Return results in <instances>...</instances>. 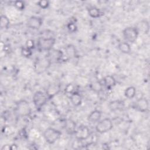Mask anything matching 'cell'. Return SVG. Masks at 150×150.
Returning <instances> with one entry per match:
<instances>
[{
	"label": "cell",
	"instance_id": "6da1fadb",
	"mask_svg": "<svg viewBox=\"0 0 150 150\" xmlns=\"http://www.w3.org/2000/svg\"><path fill=\"white\" fill-rule=\"evenodd\" d=\"M55 38L50 36H41L39 37L37 40V48L40 52H49L55 44Z\"/></svg>",
	"mask_w": 150,
	"mask_h": 150
},
{
	"label": "cell",
	"instance_id": "7a4b0ae2",
	"mask_svg": "<svg viewBox=\"0 0 150 150\" xmlns=\"http://www.w3.org/2000/svg\"><path fill=\"white\" fill-rule=\"evenodd\" d=\"M52 64V62L47 56L38 58L34 62V70L38 74H42L46 71L50 67Z\"/></svg>",
	"mask_w": 150,
	"mask_h": 150
},
{
	"label": "cell",
	"instance_id": "3957f363",
	"mask_svg": "<svg viewBox=\"0 0 150 150\" xmlns=\"http://www.w3.org/2000/svg\"><path fill=\"white\" fill-rule=\"evenodd\" d=\"M62 132L59 130L52 127L47 128L43 133L45 140L49 144L55 143L60 138Z\"/></svg>",
	"mask_w": 150,
	"mask_h": 150
},
{
	"label": "cell",
	"instance_id": "277c9868",
	"mask_svg": "<svg viewBox=\"0 0 150 150\" xmlns=\"http://www.w3.org/2000/svg\"><path fill=\"white\" fill-rule=\"evenodd\" d=\"M139 31L135 26H129L125 28L122 30V35L125 42L128 43H134L139 35Z\"/></svg>",
	"mask_w": 150,
	"mask_h": 150
},
{
	"label": "cell",
	"instance_id": "5b68a950",
	"mask_svg": "<svg viewBox=\"0 0 150 150\" xmlns=\"http://www.w3.org/2000/svg\"><path fill=\"white\" fill-rule=\"evenodd\" d=\"M113 128V123L110 118H105L97 122L95 129L100 134H104L111 131Z\"/></svg>",
	"mask_w": 150,
	"mask_h": 150
},
{
	"label": "cell",
	"instance_id": "8992f818",
	"mask_svg": "<svg viewBox=\"0 0 150 150\" xmlns=\"http://www.w3.org/2000/svg\"><path fill=\"white\" fill-rule=\"evenodd\" d=\"M48 100L49 98L46 94L41 91H36L32 97L33 104L38 110L42 108L47 103Z\"/></svg>",
	"mask_w": 150,
	"mask_h": 150
},
{
	"label": "cell",
	"instance_id": "52a82bcc",
	"mask_svg": "<svg viewBox=\"0 0 150 150\" xmlns=\"http://www.w3.org/2000/svg\"><path fill=\"white\" fill-rule=\"evenodd\" d=\"M15 112L19 117H27L31 112L30 106L26 100H21L16 104Z\"/></svg>",
	"mask_w": 150,
	"mask_h": 150
},
{
	"label": "cell",
	"instance_id": "ba28073f",
	"mask_svg": "<svg viewBox=\"0 0 150 150\" xmlns=\"http://www.w3.org/2000/svg\"><path fill=\"white\" fill-rule=\"evenodd\" d=\"M74 135L76 139L78 141L86 140L90 136V130L87 126L81 125L77 127Z\"/></svg>",
	"mask_w": 150,
	"mask_h": 150
},
{
	"label": "cell",
	"instance_id": "9c48e42d",
	"mask_svg": "<svg viewBox=\"0 0 150 150\" xmlns=\"http://www.w3.org/2000/svg\"><path fill=\"white\" fill-rule=\"evenodd\" d=\"M43 25V19L39 16H32L29 18L26 22V25L32 29H39Z\"/></svg>",
	"mask_w": 150,
	"mask_h": 150
},
{
	"label": "cell",
	"instance_id": "30bf717a",
	"mask_svg": "<svg viewBox=\"0 0 150 150\" xmlns=\"http://www.w3.org/2000/svg\"><path fill=\"white\" fill-rule=\"evenodd\" d=\"M134 107L139 112H145L149 108V101L145 97H141L136 100Z\"/></svg>",
	"mask_w": 150,
	"mask_h": 150
},
{
	"label": "cell",
	"instance_id": "8fae6325",
	"mask_svg": "<svg viewBox=\"0 0 150 150\" xmlns=\"http://www.w3.org/2000/svg\"><path fill=\"white\" fill-rule=\"evenodd\" d=\"M61 90L60 85L57 83H52L50 84L46 90V94L49 99H51L57 94H58Z\"/></svg>",
	"mask_w": 150,
	"mask_h": 150
},
{
	"label": "cell",
	"instance_id": "7c38bea8",
	"mask_svg": "<svg viewBox=\"0 0 150 150\" xmlns=\"http://www.w3.org/2000/svg\"><path fill=\"white\" fill-rule=\"evenodd\" d=\"M47 57L49 59L52 63H56L60 61L63 57V53L59 49H52L47 52Z\"/></svg>",
	"mask_w": 150,
	"mask_h": 150
},
{
	"label": "cell",
	"instance_id": "4fadbf2b",
	"mask_svg": "<svg viewBox=\"0 0 150 150\" xmlns=\"http://www.w3.org/2000/svg\"><path fill=\"white\" fill-rule=\"evenodd\" d=\"M101 81L104 87L108 90L112 89V88L116 85V80L114 77L111 75H107L104 77Z\"/></svg>",
	"mask_w": 150,
	"mask_h": 150
},
{
	"label": "cell",
	"instance_id": "5bb4252c",
	"mask_svg": "<svg viewBox=\"0 0 150 150\" xmlns=\"http://www.w3.org/2000/svg\"><path fill=\"white\" fill-rule=\"evenodd\" d=\"M102 112L98 110L92 111L87 116V120L91 123H97L101 120Z\"/></svg>",
	"mask_w": 150,
	"mask_h": 150
},
{
	"label": "cell",
	"instance_id": "9a60e30c",
	"mask_svg": "<svg viewBox=\"0 0 150 150\" xmlns=\"http://www.w3.org/2000/svg\"><path fill=\"white\" fill-rule=\"evenodd\" d=\"M64 128L67 133L69 134H74L77 128L76 124L73 120L71 119H67L64 122Z\"/></svg>",
	"mask_w": 150,
	"mask_h": 150
},
{
	"label": "cell",
	"instance_id": "2e32d148",
	"mask_svg": "<svg viewBox=\"0 0 150 150\" xmlns=\"http://www.w3.org/2000/svg\"><path fill=\"white\" fill-rule=\"evenodd\" d=\"M70 100L74 106L78 107L81 104L82 97L80 94L76 91L70 95Z\"/></svg>",
	"mask_w": 150,
	"mask_h": 150
},
{
	"label": "cell",
	"instance_id": "e0dca14e",
	"mask_svg": "<svg viewBox=\"0 0 150 150\" xmlns=\"http://www.w3.org/2000/svg\"><path fill=\"white\" fill-rule=\"evenodd\" d=\"M87 11L88 15L92 18H98L103 15L101 10L96 6H90Z\"/></svg>",
	"mask_w": 150,
	"mask_h": 150
},
{
	"label": "cell",
	"instance_id": "ac0fdd59",
	"mask_svg": "<svg viewBox=\"0 0 150 150\" xmlns=\"http://www.w3.org/2000/svg\"><path fill=\"white\" fill-rule=\"evenodd\" d=\"M118 49L124 54H129L131 52V48L129 43L125 41L120 42L118 45Z\"/></svg>",
	"mask_w": 150,
	"mask_h": 150
},
{
	"label": "cell",
	"instance_id": "d6986e66",
	"mask_svg": "<svg viewBox=\"0 0 150 150\" xmlns=\"http://www.w3.org/2000/svg\"><path fill=\"white\" fill-rule=\"evenodd\" d=\"M124 102L120 100H114L111 101L109 103V108L112 111H115L118 110H121L124 107Z\"/></svg>",
	"mask_w": 150,
	"mask_h": 150
},
{
	"label": "cell",
	"instance_id": "ffe728a7",
	"mask_svg": "<svg viewBox=\"0 0 150 150\" xmlns=\"http://www.w3.org/2000/svg\"><path fill=\"white\" fill-rule=\"evenodd\" d=\"M90 88L91 90H93L94 92L100 94L101 92L103 91V84L101 83V80H98V81H95L92 82L90 84Z\"/></svg>",
	"mask_w": 150,
	"mask_h": 150
},
{
	"label": "cell",
	"instance_id": "44dd1931",
	"mask_svg": "<svg viewBox=\"0 0 150 150\" xmlns=\"http://www.w3.org/2000/svg\"><path fill=\"white\" fill-rule=\"evenodd\" d=\"M135 27L137 28L139 32L140 31H141L145 34L148 33L149 30V25L148 22L146 20L141 21L138 24V26H135Z\"/></svg>",
	"mask_w": 150,
	"mask_h": 150
},
{
	"label": "cell",
	"instance_id": "7402d4cb",
	"mask_svg": "<svg viewBox=\"0 0 150 150\" xmlns=\"http://www.w3.org/2000/svg\"><path fill=\"white\" fill-rule=\"evenodd\" d=\"M137 93V90L135 87L129 86L126 88L124 91V96L128 99H132L135 97Z\"/></svg>",
	"mask_w": 150,
	"mask_h": 150
},
{
	"label": "cell",
	"instance_id": "603a6c76",
	"mask_svg": "<svg viewBox=\"0 0 150 150\" xmlns=\"http://www.w3.org/2000/svg\"><path fill=\"white\" fill-rule=\"evenodd\" d=\"M65 52L67 56L69 58L74 57L76 56V49L74 45H68L65 47Z\"/></svg>",
	"mask_w": 150,
	"mask_h": 150
},
{
	"label": "cell",
	"instance_id": "cb8c5ba5",
	"mask_svg": "<svg viewBox=\"0 0 150 150\" xmlns=\"http://www.w3.org/2000/svg\"><path fill=\"white\" fill-rule=\"evenodd\" d=\"M10 24V21L9 18L4 15L1 16L0 19V27L1 29H6L9 28Z\"/></svg>",
	"mask_w": 150,
	"mask_h": 150
},
{
	"label": "cell",
	"instance_id": "d4e9b609",
	"mask_svg": "<svg viewBox=\"0 0 150 150\" xmlns=\"http://www.w3.org/2000/svg\"><path fill=\"white\" fill-rule=\"evenodd\" d=\"M13 6L18 11H23L25 8V4L22 1H14Z\"/></svg>",
	"mask_w": 150,
	"mask_h": 150
},
{
	"label": "cell",
	"instance_id": "484cf974",
	"mask_svg": "<svg viewBox=\"0 0 150 150\" xmlns=\"http://www.w3.org/2000/svg\"><path fill=\"white\" fill-rule=\"evenodd\" d=\"M64 91L65 93L69 94L70 95L71 93L76 91V86L72 83H69L64 88Z\"/></svg>",
	"mask_w": 150,
	"mask_h": 150
},
{
	"label": "cell",
	"instance_id": "4316f807",
	"mask_svg": "<svg viewBox=\"0 0 150 150\" xmlns=\"http://www.w3.org/2000/svg\"><path fill=\"white\" fill-rule=\"evenodd\" d=\"M21 54L25 57H29L32 54V50L28 49L27 47H23L21 49Z\"/></svg>",
	"mask_w": 150,
	"mask_h": 150
},
{
	"label": "cell",
	"instance_id": "83f0119b",
	"mask_svg": "<svg viewBox=\"0 0 150 150\" xmlns=\"http://www.w3.org/2000/svg\"><path fill=\"white\" fill-rule=\"evenodd\" d=\"M37 5L40 8L45 9L49 6L50 2L47 0H41L37 2Z\"/></svg>",
	"mask_w": 150,
	"mask_h": 150
},
{
	"label": "cell",
	"instance_id": "f1b7e54d",
	"mask_svg": "<svg viewBox=\"0 0 150 150\" xmlns=\"http://www.w3.org/2000/svg\"><path fill=\"white\" fill-rule=\"evenodd\" d=\"M67 28L69 31L71 33H74L77 30V26L76 24L73 22H70L67 25Z\"/></svg>",
	"mask_w": 150,
	"mask_h": 150
},
{
	"label": "cell",
	"instance_id": "f546056e",
	"mask_svg": "<svg viewBox=\"0 0 150 150\" xmlns=\"http://www.w3.org/2000/svg\"><path fill=\"white\" fill-rule=\"evenodd\" d=\"M35 42H34L33 40L30 39L27 40V41L26 42V44H25V47H27L28 49H30V50H32L35 48Z\"/></svg>",
	"mask_w": 150,
	"mask_h": 150
},
{
	"label": "cell",
	"instance_id": "4dcf8cb0",
	"mask_svg": "<svg viewBox=\"0 0 150 150\" xmlns=\"http://www.w3.org/2000/svg\"><path fill=\"white\" fill-rule=\"evenodd\" d=\"M1 150H11V145H4L1 148Z\"/></svg>",
	"mask_w": 150,
	"mask_h": 150
},
{
	"label": "cell",
	"instance_id": "1f68e13d",
	"mask_svg": "<svg viewBox=\"0 0 150 150\" xmlns=\"http://www.w3.org/2000/svg\"><path fill=\"white\" fill-rule=\"evenodd\" d=\"M18 146L15 144H12L11 145V150H13V149H17Z\"/></svg>",
	"mask_w": 150,
	"mask_h": 150
}]
</instances>
